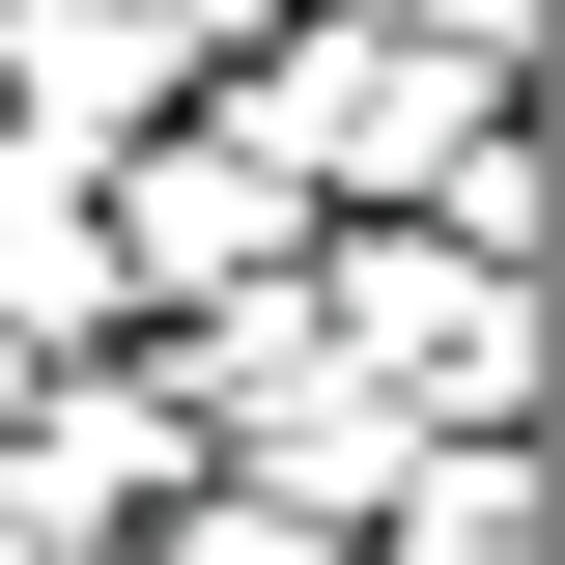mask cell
<instances>
[{"label":"cell","instance_id":"6da1fadb","mask_svg":"<svg viewBox=\"0 0 565 565\" xmlns=\"http://www.w3.org/2000/svg\"><path fill=\"white\" fill-rule=\"evenodd\" d=\"M282 311L340 340V396L396 424H537V255H452V226H311Z\"/></svg>","mask_w":565,"mask_h":565},{"label":"cell","instance_id":"7a4b0ae2","mask_svg":"<svg viewBox=\"0 0 565 565\" xmlns=\"http://www.w3.org/2000/svg\"><path fill=\"white\" fill-rule=\"evenodd\" d=\"M170 481H199V396H170V340H57L29 396H0V509H29V565H57V537H141Z\"/></svg>","mask_w":565,"mask_h":565},{"label":"cell","instance_id":"3957f363","mask_svg":"<svg viewBox=\"0 0 565 565\" xmlns=\"http://www.w3.org/2000/svg\"><path fill=\"white\" fill-rule=\"evenodd\" d=\"M141 565H340V509H282V481H226V452H199V481L141 509Z\"/></svg>","mask_w":565,"mask_h":565}]
</instances>
